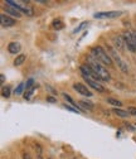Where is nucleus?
<instances>
[{
	"label": "nucleus",
	"mask_w": 136,
	"mask_h": 159,
	"mask_svg": "<svg viewBox=\"0 0 136 159\" xmlns=\"http://www.w3.org/2000/svg\"><path fill=\"white\" fill-rule=\"evenodd\" d=\"M91 57H93L96 61H99L102 65L106 66H113V61L111 56L108 54V52H106L102 47L97 46V47H92L91 48Z\"/></svg>",
	"instance_id": "nucleus-1"
},
{
	"label": "nucleus",
	"mask_w": 136,
	"mask_h": 159,
	"mask_svg": "<svg viewBox=\"0 0 136 159\" xmlns=\"http://www.w3.org/2000/svg\"><path fill=\"white\" fill-rule=\"evenodd\" d=\"M88 66L96 72V75L101 78V81L103 82H108L111 80V75L108 73V71L103 67V65H101L99 61H96L93 57H88Z\"/></svg>",
	"instance_id": "nucleus-2"
},
{
	"label": "nucleus",
	"mask_w": 136,
	"mask_h": 159,
	"mask_svg": "<svg viewBox=\"0 0 136 159\" xmlns=\"http://www.w3.org/2000/svg\"><path fill=\"white\" fill-rule=\"evenodd\" d=\"M108 54L111 56V58H112V61H115L116 63H117V66H119V68L122 71V72H125V73H127L129 72V66H127V63L124 61V59L120 57V54L117 53V51H116L115 48H108Z\"/></svg>",
	"instance_id": "nucleus-3"
},
{
	"label": "nucleus",
	"mask_w": 136,
	"mask_h": 159,
	"mask_svg": "<svg viewBox=\"0 0 136 159\" xmlns=\"http://www.w3.org/2000/svg\"><path fill=\"white\" fill-rule=\"evenodd\" d=\"M122 37H124V41H125V44L127 47V49L132 53L136 52V44H135V39H134V33L131 32H124L122 33Z\"/></svg>",
	"instance_id": "nucleus-4"
},
{
	"label": "nucleus",
	"mask_w": 136,
	"mask_h": 159,
	"mask_svg": "<svg viewBox=\"0 0 136 159\" xmlns=\"http://www.w3.org/2000/svg\"><path fill=\"white\" fill-rule=\"evenodd\" d=\"M72 87H73V90H74L77 93H80V95H82V96H86V97H92V96H93L92 91H91L86 85H83V84H81V82L73 84Z\"/></svg>",
	"instance_id": "nucleus-5"
},
{
	"label": "nucleus",
	"mask_w": 136,
	"mask_h": 159,
	"mask_svg": "<svg viewBox=\"0 0 136 159\" xmlns=\"http://www.w3.org/2000/svg\"><path fill=\"white\" fill-rule=\"evenodd\" d=\"M122 14V11H99L93 15L94 19H110V18H117Z\"/></svg>",
	"instance_id": "nucleus-6"
},
{
	"label": "nucleus",
	"mask_w": 136,
	"mask_h": 159,
	"mask_svg": "<svg viewBox=\"0 0 136 159\" xmlns=\"http://www.w3.org/2000/svg\"><path fill=\"white\" fill-rule=\"evenodd\" d=\"M82 77H83V80L86 81V84H87L91 89L96 90L97 92H105V91H106V90H105V87H103L100 82L94 81V80H92V78H90V77H87V76H85V75H82Z\"/></svg>",
	"instance_id": "nucleus-7"
},
{
	"label": "nucleus",
	"mask_w": 136,
	"mask_h": 159,
	"mask_svg": "<svg viewBox=\"0 0 136 159\" xmlns=\"http://www.w3.org/2000/svg\"><path fill=\"white\" fill-rule=\"evenodd\" d=\"M0 22H2V25L3 27H14L16 24V20H15V18L13 16H9L7 14H0Z\"/></svg>",
	"instance_id": "nucleus-8"
},
{
	"label": "nucleus",
	"mask_w": 136,
	"mask_h": 159,
	"mask_svg": "<svg viewBox=\"0 0 136 159\" xmlns=\"http://www.w3.org/2000/svg\"><path fill=\"white\" fill-rule=\"evenodd\" d=\"M112 41H113V47H115L116 51H122L125 48V46H126L122 35H113Z\"/></svg>",
	"instance_id": "nucleus-9"
},
{
	"label": "nucleus",
	"mask_w": 136,
	"mask_h": 159,
	"mask_svg": "<svg viewBox=\"0 0 136 159\" xmlns=\"http://www.w3.org/2000/svg\"><path fill=\"white\" fill-rule=\"evenodd\" d=\"M20 49H22V46H20V43L19 42H10L9 44H8V52L10 53V54H20L19 52H20Z\"/></svg>",
	"instance_id": "nucleus-10"
},
{
	"label": "nucleus",
	"mask_w": 136,
	"mask_h": 159,
	"mask_svg": "<svg viewBox=\"0 0 136 159\" xmlns=\"http://www.w3.org/2000/svg\"><path fill=\"white\" fill-rule=\"evenodd\" d=\"M4 10H5L8 14H10L13 18H16V19H19V18L22 16V13H20V11H18L16 9H14V8L9 7V5H4Z\"/></svg>",
	"instance_id": "nucleus-11"
},
{
	"label": "nucleus",
	"mask_w": 136,
	"mask_h": 159,
	"mask_svg": "<svg viewBox=\"0 0 136 159\" xmlns=\"http://www.w3.org/2000/svg\"><path fill=\"white\" fill-rule=\"evenodd\" d=\"M62 96H63V98H64V100L71 105V106H73V107H76L77 110H80L81 111V107H80V105H77V102H74V100H73V98L68 95V93H66V92H63L62 93Z\"/></svg>",
	"instance_id": "nucleus-12"
},
{
	"label": "nucleus",
	"mask_w": 136,
	"mask_h": 159,
	"mask_svg": "<svg viewBox=\"0 0 136 159\" xmlns=\"http://www.w3.org/2000/svg\"><path fill=\"white\" fill-rule=\"evenodd\" d=\"M25 59H27V54H24V53L18 54L14 59V66H22L25 62Z\"/></svg>",
	"instance_id": "nucleus-13"
},
{
	"label": "nucleus",
	"mask_w": 136,
	"mask_h": 159,
	"mask_svg": "<svg viewBox=\"0 0 136 159\" xmlns=\"http://www.w3.org/2000/svg\"><path fill=\"white\" fill-rule=\"evenodd\" d=\"M112 112L116 114L117 116H120V117H129V116H131L130 112H129V110H122V109H119V107L113 109Z\"/></svg>",
	"instance_id": "nucleus-14"
},
{
	"label": "nucleus",
	"mask_w": 136,
	"mask_h": 159,
	"mask_svg": "<svg viewBox=\"0 0 136 159\" xmlns=\"http://www.w3.org/2000/svg\"><path fill=\"white\" fill-rule=\"evenodd\" d=\"M80 107L83 109V110H92L93 109V104L90 102V101H86V100H81L80 102Z\"/></svg>",
	"instance_id": "nucleus-15"
},
{
	"label": "nucleus",
	"mask_w": 136,
	"mask_h": 159,
	"mask_svg": "<svg viewBox=\"0 0 136 159\" xmlns=\"http://www.w3.org/2000/svg\"><path fill=\"white\" fill-rule=\"evenodd\" d=\"M106 101H107V104H110V105H112V106H115V107L117 106L119 109L122 106V102H121V101L116 100V98H112V97H107V100H106Z\"/></svg>",
	"instance_id": "nucleus-16"
},
{
	"label": "nucleus",
	"mask_w": 136,
	"mask_h": 159,
	"mask_svg": "<svg viewBox=\"0 0 136 159\" xmlns=\"http://www.w3.org/2000/svg\"><path fill=\"white\" fill-rule=\"evenodd\" d=\"M38 86L35 85L34 87H32V89H29V90H27L25 92H24V95H23V97L25 98V100H30L32 98V96H33V93H34V91H35V89H37Z\"/></svg>",
	"instance_id": "nucleus-17"
},
{
	"label": "nucleus",
	"mask_w": 136,
	"mask_h": 159,
	"mask_svg": "<svg viewBox=\"0 0 136 159\" xmlns=\"http://www.w3.org/2000/svg\"><path fill=\"white\" fill-rule=\"evenodd\" d=\"M24 90H25V84H24V82H22V84H19V85H18V87H16V89L14 90V95H16V96H19V95H22Z\"/></svg>",
	"instance_id": "nucleus-18"
},
{
	"label": "nucleus",
	"mask_w": 136,
	"mask_h": 159,
	"mask_svg": "<svg viewBox=\"0 0 136 159\" xmlns=\"http://www.w3.org/2000/svg\"><path fill=\"white\" fill-rule=\"evenodd\" d=\"M64 25H63V22L61 20V19H57V20H53V28L57 29V30H59L62 29Z\"/></svg>",
	"instance_id": "nucleus-19"
},
{
	"label": "nucleus",
	"mask_w": 136,
	"mask_h": 159,
	"mask_svg": "<svg viewBox=\"0 0 136 159\" xmlns=\"http://www.w3.org/2000/svg\"><path fill=\"white\" fill-rule=\"evenodd\" d=\"M10 92H11V90H10V87L9 86H7V87H3L2 89V96L3 97H10Z\"/></svg>",
	"instance_id": "nucleus-20"
},
{
	"label": "nucleus",
	"mask_w": 136,
	"mask_h": 159,
	"mask_svg": "<svg viewBox=\"0 0 136 159\" xmlns=\"http://www.w3.org/2000/svg\"><path fill=\"white\" fill-rule=\"evenodd\" d=\"M87 25H88V22H83V23H81V24H80L78 27H77V28H76V29L73 30V34H77V33H80V32H81V30H82L83 28H86Z\"/></svg>",
	"instance_id": "nucleus-21"
},
{
	"label": "nucleus",
	"mask_w": 136,
	"mask_h": 159,
	"mask_svg": "<svg viewBox=\"0 0 136 159\" xmlns=\"http://www.w3.org/2000/svg\"><path fill=\"white\" fill-rule=\"evenodd\" d=\"M35 85H34V80L33 78H29L28 81H27V84H25V91L27 90H29V89H32V87H34Z\"/></svg>",
	"instance_id": "nucleus-22"
},
{
	"label": "nucleus",
	"mask_w": 136,
	"mask_h": 159,
	"mask_svg": "<svg viewBox=\"0 0 136 159\" xmlns=\"http://www.w3.org/2000/svg\"><path fill=\"white\" fill-rule=\"evenodd\" d=\"M64 107L67 109V110H69V111H73V112H80V110H77L76 107H73V106H68V105H64Z\"/></svg>",
	"instance_id": "nucleus-23"
},
{
	"label": "nucleus",
	"mask_w": 136,
	"mask_h": 159,
	"mask_svg": "<svg viewBox=\"0 0 136 159\" xmlns=\"http://www.w3.org/2000/svg\"><path fill=\"white\" fill-rule=\"evenodd\" d=\"M127 110H129V112H130L131 116H136V107H129Z\"/></svg>",
	"instance_id": "nucleus-24"
},
{
	"label": "nucleus",
	"mask_w": 136,
	"mask_h": 159,
	"mask_svg": "<svg viewBox=\"0 0 136 159\" xmlns=\"http://www.w3.org/2000/svg\"><path fill=\"white\" fill-rule=\"evenodd\" d=\"M23 159H32V158H30V155L28 153H24L23 154Z\"/></svg>",
	"instance_id": "nucleus-25"
},
{
	"label": "nucleus",
	"mask_w": 136,
	"mask_h": 159,
	"mask_svg": "<svg viewBox=\"0 0 136 159\" xmlns=\"http://www.w3.org/2000/svg\"><path fill=\"white\" fill-rule=\"evenodd\" d=\"M0 78H2V84H4V82H5V77H4V75H2V77H0Z\"/></svg>",
	"instance_id": "nucleus-26"
},
{
	"label": "nucleus",
	"mask_w": 136,
	"mask_h": 159,
	"mask_svg": "<svg viewBox=\"0 0 136 159\" xmlns=\"http://www.w3.org/2000/svg\"><path fill=\"white\" fill-rule=\"evenodd\" d=\"M47 100H48V101H52V102H54V101H55V100H54V98H52V97H48V98H47Z\"/></svg>",
	"instance_id": "nucleus-27"
},
{
	"label": "nucleus",
	"mask_w": 136,
	"mask_h": 159,
	"mask_svg": "<svg viewBox=\"0 0 136 159\" xmlns=\"http://www.w3.org/2000/svg\"><path fill=\"white\" fill-rule=\"evenodd\" d=\"M134 39H135V44H136V32H134Z\"/></svg>",
	"instance_id": "nucleus-28"
},
{
	"label": "nucleus",
	"mask_w": 136,
	"mask_h": 159,
	"mask_svg": "<svg viewBox=\"0 0 136 159\" xmlns=\"http://www.w3.org/2000/svg\"><path fill=\"white\" fill-rule=\"evenodd\" d=\"M38 159H42V157H41V155H39V157H38Z\"/></svg>",
	"instance_id": "nucleus-29"
}]
</instances>
